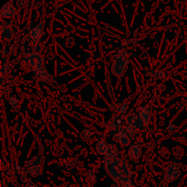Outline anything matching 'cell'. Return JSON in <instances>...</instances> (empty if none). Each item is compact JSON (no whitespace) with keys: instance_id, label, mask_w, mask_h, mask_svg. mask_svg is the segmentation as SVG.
<instances>
[{"instance_id":"6da1fadb","label":"cell","mask_w":187,"mask_h":187,"mask_svg":"<svg viewBox=\"0 0 187 187\" xmlns=\"http://www.w3.org/2000/svg\"><path fill=\"white\" fill-rule=\"evenodd\" d=\"M105 169L111 179L121 184L130 180L131 173L126 161H123L117 156L115 158H106Z\"/></svg>"},{"instance_id":"7a4b0ae2","label":"cell","mask_w":187,"mask_h":187,"mask_svg":"<svg viewBox=\"0 0 187 187\" xmlns=\"http://www.w3.org/2000/svg\"><path fill=\"white\" fill-rule=\"evenodd\" d=\"M45 158L43 156H36L32 158L25 164L23 171L26 173L32 176H37L41 173L42 163H44Z\"/></svg>"},{"instance_id":"3957f363","label":"cell","mask_w":187,"mask_h":187,"mask_svg":"<svg viewBox=\"0 0 187 187\" xmlns=\"http://www.w3.org/2000/svg\"><path fill=\"white\" fill-rule=\"evenodd\" d=\"M180 174H181L180 164L175 163L173 162H171L167 164L166 169H165L163 180L165 182H167L168 184H170V183H172V182L175 181L176 179H178Z\"/></svg>"},{"instance_id":"277c9868","label":"cell","mask_w":187,"mask_h":187,"mask_svg":"<svg viewBox=\"0 0 187 187\" xmlns=\"http://www.w3.org/2000/svg\"><path fill=\"white\" fill-rule=\"evenodd\" d=\"M127 63H128V60H126L125 58H123L118 53V54L115 56V60L111 67L112 74L117 77H121L125 72Z\"/></svg>"},{"instance_id":"5b68a950","label":"cell","mask_w":187,"mask_h":187,"mask_svg":"<svg viewBox=\"0 0 187 187\" xmlns=\"http://www.w3.org/2000/svg\"><path fill=\"white\" fill-rule=\"evenodd\" d=\"M34 77L39 79V81H44V82H47L49 84H51V85H54V87H57V84L56 82L53 81V79L52 77L49 75V73L47 72V69L43 67L41 68H39V69H35L34 71Z\"/></svg>"},{"instance_id":"8992f818","label":"cell","mask_w":187,"mask_h":187,"mask_svg":"<svg viewBox=\"0 0 187 187\" xmlns=\"http://www.w3.org/2000/svg\"><path fill=\"white\" fill-rule=\"evenodd\" d=\"M44 23L45 22H44V16H43L40 23L30 30L29 36L32 37V40H33L34 42L39 41L40 37H42V35H43V33H44Z\"/></svg>"},{"instance_id":"52a82bcc","label":"cell","mask_w":187,"mask_h":187,"mask_svg":"<svg viewBox=\"0 0 187 187\" xmlns=\"http://www.w3.org/2000/svg\"><path fill=\"white\" fill-rule=\"evenodd\" d=\"M28 64L35 69H39L44 67V60L43 58L41 57L40 54H37V53H33V54L29 55L28 58Z\"/></svg>"},{"instance_id":"ba28073f","label":"cell","mask_w":187,"mask_h":187,"mask_svg":"<svg viewBox=\"0 0 187 187\" xmlns=\"http://www.w3.org/2000/svg\"><path fill=\"white\" fill-rule=\"evenodd\" d=\"M16 13H17V11H16L15 7L11 1H9V2L5 4L1 8V11H0V15H1L2 18H13L16 15Z\"/></svg>"},{"instance_id":"9c48e42d","label":"cell","mask_w":187,"mask_h":187,"mask_svg":"<svg viewBox=\"0 0 187 187\" xmlns=\"http://www.w3.org/2000/svg\"><path fill=\"white\" fill-rule=\"evenodd\" d=\"M139 115H140L141 119L143 121L145 125H147L150 121V118H151V115H152V103H149L146 106L142 107Z\"/></svg>"},{"instance_id":"30bf717a","label":"cell","mask_w":187,"mask_h":187,"mask_svg":"<svg viewBox=\"0 0 187 187\" xmlns=\"http://www.w3.org/2000/svg\"><path fill=\"white\" fill-rule=\"evenodd\" d=\"M128 155L134 162H138L139 158L142 155V147L140 145H132L129 148L128 151Z\"/></svg>"},{"instance_id":"8fae6325","label":"cell","mask_w":187,"mask_h":187,"mask_svg":"<svg viewBox=\"0 0 187 187\" xmlns=\"http://www.w3.org/2000/svg\"><path fill=\"white\" fill-rule=\"evenodd\" d=\"M1 37H2V39H6V40L12 39L14 37L12 28H10L9 25L6 22H4L1 26Z\"/></svg>"},{"instance_id":"7c38bea8","label":"cell","mask_w":187,"mask_h":187,"mask_svg":"<svg viewBox=\"0 0 187 187\" xmlns=\"http://www.w3.org/2000/svg\"><path fill=\"white\" fill-rule=\"evenodd\" d=\"M114 139L119 141L121 146H127L128 144H130L129 134H128L126 131L120 133H114Z\"/></svg>"},{"instance_id":"4fadbf2b","label":"cell","mask_w":187,"mask_h":187,"mask_svg":"<svg viewBox=\"0 0 187 187\" xmlns=\"http://www.w3.org/2000/svg\"><path fill=\"white\" fill-rule=\"evenodd\" d=\"M109 150V145L104 140H100L96 144V151L100 155H105Z\"/></svg>"},{"instance_id":"5bb4252c","label":"cell","mask_w":187,"mask_h":187,"mask_svg":"<svg viewBox=\"0 0 187 187\" xmlns=\"http://www.w3.org/2000/svg\"><path fill=\"white\" fill-rule=\"evenodd\" d=\"M117 152H118V148L115 144H110L109 146V150L107 153L105 154L106 158H115L117 156Z\"/></svg>"},{"instance_id":"9a60e30c","label":"cell","mask_w":187,"mask_h":187,"mask_svg":"<svg viewBox=\"0 0 187 187\" xmlns=\"http://www.w3.org/2000/svg\"><path fill=\"white\" fill-rule=\"evenodd\" d=\"M139 118H140V115L139 114L131 113V114L128 115L127 118H126V124H131V125L136 126V123H137Z\"/></svg>"},{"instance_id":"2e32d148","label":"cell","mask_w":187,"mask_h":187,"mask_svg":"<svg viewBox=\"0 0 187 187\" xmlns=\"http://www.w3.org/2000/svg\"><path fill=\"white\" fill-rule=\"evenodd\" d=\"M31 39H32V37L29 36L28 37H26L23 42H22V51L24 52H28V49H29V47H33V46H31Z\"/></svg>"},{"instance_id":"e0dca14e","label":"cell","mask_w":187,"mask_h":187,"mask_svg":"<svg viewBox=\"0 0 187 187\" xmlns=\"http://www.w3.org/2000/svg\"><path fill=\"white\" fill-rule=\"evenodd\" d=\"M173 153L177 159H181L182 156L184 155V150L182 149L180 146H176L173 149Z\"/></svg>"},{"instance_id":"ac0fdd59","label":"cell","mask_w":187,"mask_h":187,"mask_svg":"<svg viewBox=\"0 0 187 187\" xmlns=\"http://www.w3.org/2000/svg\"><path fill=\"white\" fill-rule=\"evenodd\" d=\"M93 136L92 132L89 131V130L87 129H83L81 131V137L83 139V140H89V139H91Z\"/></svg>"},{"instance_id":"d6986e66","label":"cell","mask_w":187,"mask_h":187,"mask_svg":"<svg viewBox=\"0 0 187 187\" xmlns=\"http://www.w3.org/2000/svg\"><path fill=\"white\" fill-rule=\"evenodd\" d=\"M76 163H77V159L76 158H68L66 162V168L70 170L72 169L73 167H75V165H76Z\"/></svg>"},{"instance_id":"ffe728a7","label":"cell","mask_w":187,"mask_h":187,"mask_svg":"<svg viewBox=\"0 0 187 187\" xmlns=\"http://www.w3.org/2000/svg\"><path fill=\"white\" fill-rule=\"evenodd\" d=\"M137 130V127L135 125H131V124H126V131L130 136H133L135 134V131Z\"/></svg>"},{"instance_id":"44dd1931","label":"cell","mask_w":187,"mask_h":187,"mask_svg":"<svg viewBox=\"0 0 187 187\" xmlns=\"http://www.w3.org/2000/svg\"><path fill=\"white\" fill-rule=\"evenodd\" d=\"M10 69H11V67H10L8 64L6 63H2L1 64V77H4L5 75L7 74Z\"/></svg>"},{"instance_id":"7402d4cb","label":"cell","mask_w":187,"mask_h":187,"mask_svg":"<svg viewBox=\"0 0 187 187\" xmlns=\"http://www.w3.org/2000/svg\"><path fill=\"white\" fill-rule=\"evenodd\" d=\"M159 153H160V155H161L162 157H163V158H165V159H167L170 156L169 150L167 148H165V147H163V148L160 149Z\"/></svg>"},{"instance_id":"603a6c76","label":"cell","mask_w":187,"mask_h":187,"mask_svg":"<svg viewBox=\"0 0 187 187\" xmlns=\"http://www.w3.org/2000/svg\"><path fill=\"white\" fill-rule=\"evenodd\" d=\"M9 104L11 105L12 107H14V108H17V107L19 105V100H18V97H16V96H12V97H10Z\"/></svg>"},{"instance_id":"cb8c5ba5","label":"cell","mask_w":187,"mask_h":187,"mask_svg":"<svg viewBox=\"0 0 187 187\" xmlns=\"http://www.w3.org/2000/svg\"><path fill=\"white\" fill-rule=\"evenodd\" d=\"M32 49H33V53H37V54H39L42 50V45L39 43V41L37 42H35V44L32 47Z\"/></svg>"},{"instance_id":"d4e9b609","label":"cell","mask_w":187,"mask_h":187,"mask_svg":"<svg viewBox=\"0 0 187 187\" xmlns=\"http://www.w3.org/2000/svg\"><path fill=\"white\" fill-rule=\"evenodd\" d=\"M153 76L157 79H163L165 77V72H164L163 69H158V70L155 71V73L153 74Z\"/></svg>"},{"instance_id":"484cf974","label":"cell","mask_w":187,"mask_h":187,"mask_svg":"<svg viewBox=\"0 0 187 187\" xmlns=\"http://www.w3.org/2000/svg\"><path fill=\"white\" fill-rule=\"evenodd\" d=\"M127 108H128V105L127 104H124V103H122L121 105H118V106H116V110L120 112V113H124V112L127 110Z\"/></svg>"},{"instance_id":"4316f807","label":"cell","mask_w":187,"mask_h":187,"mask_svg":"<svg viewBox=\"0 0 187 187\" xmlns=\"http://www.w3.org/2000/svg\"><path fill=\"white\" fill-rule=\"evenodd\" d=\"M107 90H108L109 95H110V97L111 98L112 101H115V96H114V93H113V89H112L111 85L110 83H108V85H107Z\"/></svg>"},{"instance_id":"83f0119b","label":"cell","mask_w":187,"mask_h":187,"mask_svg":"<svg viewBox=\"0 0 187 187\" xmlns=\"http://www.w3.org/2000/svg\"><path fill=\"white\" fill-rule=\"evenodd\" d=\"M166 130H167V131H169L170 133H173V132H175V131H177L178 128L175 127L173 124H169V125L166 127Z\"/></svg>"},{"instance_id":"f1b7e54d","label":"cell","mask_w":187,"mask_h":187,"mask_svg":"<svg viewBox=\"0 0 187 187\" xmlns=\"http://www.w3.org/2000/svg\"><path fill=\"white\" fill-rule=\"evenodd\" d=\"M121 187H135V185L131 183V180H129V181L124 182L123 184H121Z\"/></svg>"},{"instance_id":"f546056e","label":"cell","mask_w":187,"mask_h":187,"mask_svg":"<svg viewBox=\"0 0 187 187\" xmlns=\"http://www.w3.org/2000/svg\"><path fill=\"white\" fill-rule=\"evenodd\" d=\"M75 45V42H74V39L72 37H68L67 39V42H66V46L68 47H71Z\"/></svg>"},{"instance_id":"4dcf8cb0","label":"cell","mask_w":187,"mask_h":187,"mask_svg":"<svg viewBox=\"0 0 187 187\" xmlns=\"http://www.w3.org/2000/svg\"><path fill=\"white\" fill-rule=\"evenodd\" d=\"M17 5H18V7H20V8L24 7L26 6V1H25V0H18Z\"/></svg>"},{"instance_id":"1f68e13d","label":"cell","mask_w":187,"mask_h":187,"mask_svg":"<svg viewBox=\"0 0 187 187\" xmlns=\"http://www.w3.org/2000/svg\"><path fill=\"white\" fill-rule=\"evenodd\" d=\"M26 187H39V186L35 184L34 183H32L31 181H28V182H26Z\"/></svg>"},{"instance_id":"d6a6232c","label":"cell","mask_w":187,"mask_h":187,"mask_svg":"<svg viewBox=\"0 0 187 187\" xmlns=\"http://www.w3.org/2000/svg\"><path fill=\"white\" fill-rule=\"evenodd\" d=\"M158 187H168V183H167V182H165V181L163 180V181H162L161 183L159 184Z\"/></svg>"},{"instance_id":"836d02e7","label":"cell","mask_w":187,"mask_h":187,"mask_svg":"<svg viewBox=\"0 0 187 187\" xmlns=\"http://www.w3.org/2000/svg\"><path fill=\"white\" fill-rule=\"evenodd\" d=\"M37 121H36L35 120H32V121H31V125L33 126V127H37Z\"/></svg>"},{"instance_id":"e575fe53","label":"cell","mask_w":187,"mask_h":187,"mask_svg":"<svg viewBox=\"0 0 187 187\" xmlns=\"http://www.w3.org/2000/svg\"><path fill=\"white\" fill-rule=\"evenodd\" d=\"M93 176H94V174H93L92 172H89V173H88V177H89V179H91Z\"/></svg>"},{"instance_id":"d590c367","label":"cell","mask_w":187,"mask_h":187,"mask_svg":"<svg viewBox=\"0 0 187 187\" xmlns=\"http://www.w3.org/2000/svg\"><path fill=\"white\" fill-rule=\"evenodd\" d=\"M90 180H91V183H93V184L96 183V182H97V177H96V175H94Z\"/></svg>"},{"instance_id":"8d00e7d4","label":"cell","mask_w":187,"mask_h":187,"mask_svg":"<svg viewBox=\"0 0 187 187\" xmlns=\"http://www.w3.org/2000/svg\"><path fill=\"white\" fill-rule=\"evenodd\" d=\"M44 150H45V148H44L43 145H40V146H39V152H40V153L43 152H44Z\"/></svg>"},{"instance_id":"74e56055","label":"cell","mask_w":187,"mask_h":187,"mask_svg":"<svg viewBox=\"0 0 187 187\" xmlns=\"http://www.w3.org/2000/svg\"><path fill=\"white\" fill-rule=\"evenodd\" d=\"M54 57H53V53H49V58H53Z\"/></svg>"},{"instance_id":"f35d334b","label":"cell","mask_w":187,"mask_h":187,"mask_svg":"<svg viewBox=\"0 0 187 187\" xmlns=\"http://www.w3.org/2000/svg\"><path fill=\"white\" fill-rule=\"evenodd\" d=\"M116 122H117V123H118V124H121V120H120V119L116 120Z\"/></svg>"},{"instance_id":"ab89813d","label":"cell","mask_w":187,"mask_h":187,"mask_svg":"<svg viewBox=\"0 0 187 187\" xmlns=\"http://www.w3.org/2000/svg\"><path fill=\"white\" fill-rule=\"evenodd\" d=\"M151 75H152V72H150V71L146 73V76H151Z\"/></svg>"},{"instance_id":"60d3db41","label":"cell","mask_w":187,"mask_h":187,"mask_svg":"<svg viewBox=\"0 0 187 187\" xmlns=\"http://www.w3.org/2000/svg\"><path fill=\"white\" fill-rule=\"evenodd\" d=\"M39 3H37V4H36V7H39Z\"/></svg>"},{"instance_id":"b9f144b4","label":"cell","mask_w":187,"mask_h":187,"mask_svg":"<svg viewBox=\"0 0 187 187\" xmlns=\"http://www.w3.org/2000/svg\"><path fill=\"white\" fill-rule=\"evenodd\" d=\"M110 187H119V186H118V185H117V184H114V185H111Z\"/></svg>"}]
</instances>
